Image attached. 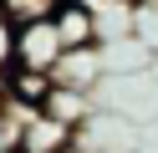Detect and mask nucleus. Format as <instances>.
I'll list each match as a JSON object with an SVG mask.
<instances>
[{"label": "nucleus", "mask_w": 158, "mask_h": 153, "mask_svg": "<svg viewBox=\"0 0 158 153\" xmlns=\"http://www.w3.org/2000/svg\"><path fill=\"white\" fill-rule=\"evenodd\" d=\"M61 56H66V46H61V36H56V20L21 31V41H15V71H36V77H51V71L61 66Z\"/></svg>", "instance_id": "nucleus-1"}, {"label": "nucleus", "mask_w": 158, "mask_h": 153, "mask_svg": "<svg viewBox=\"0 0 158 153\" xmlns=\"http://www.w3.org/2000/svg\"><path fill=\"white\" fill-rule=\"evenodd\" d=\"M56 36H61L66 51H92V46H102V20H97L92 0H66L61 15H56Z\"/></svg>", "instance_id": "nucleus-2"}, {"label": "nucleus", "mask_w": 158, "mask_h": 153, "mask_svg": "<svg viewBox=\"0 0 158 153\" xmlns=\"http://www.w3.org/2000/svg\"><path fill=\"white\" fill-rule=\"evenodd\" d=\"M102 77V46H92V51H66L61 56V66L51 71V87H61V92H82L87 97V87Z\"/></svg>", "instance_id": "nucleus-3"}, {"label": "nucleus", "mask_w": 158, "mask_h": 153, "mask_svg": "<svg viewBox=\"0 0 158 153\" xmlns=\"http://www.w3.org/2000/svg\"><path fill=\"white\" fill-rule=\"evenodd\" d=\"M66 0H0V15L10 20L15 31H31V26H46V20L61 15Z\"/></svg>", "instance_id": "nucleus-4"}, {"label": "nucleus", "mask_w": 158, "mask_h": 153, "mask_svg": "<svg viewBox=\"0 0 158 153\" xmlns=\"http://www.w3.org/2000/svg\"><path fill=\"white\" fill-rule=\"evenodd\" d=\"M26 148V112L21 107H0V153H21Z\"/></svg>", "instance_id": "nucleus-5"}, {"label": "nucleus", "mask_w": 158, "mask_h": 153, "mask_svg": "<svg viewBox=\"0 0 158 153\" xmlns=\"http://www.w3.org/2000/svg\"><path fill=\"white\" fill-rule=\"evenodd\" d=\"M15 41H21V31L0 15V77H10V71H15Z\"/></svg>", "instance_id": "nucleus-6"}, {"label": "nucleus", "mask_w": 158, "mask_h": 153, "mask_svg": "<svg viewBox=\"0 0 158 153\" xmlns=\"http://www.w3.org/2000/svg\"><path fill=\"white\" fill-rule=\"evenodd\" d=\"M5 102H10V97H5V77H0V107H5Z\"/></svg>", "instance_id": "nucleus-7"}]
</instances>
